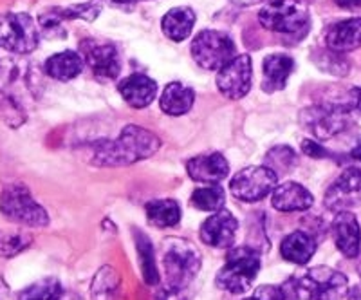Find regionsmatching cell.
I'll return each mask as SVG.
<instances>
[{
  "instance_id": "cell-1",
  "label": "cell",
  "mask_w": 361,
  "mask_h": 300,
  "mask_svg": "<svg viewBox=\"0 0 361 300\" xmlns=\"http://www.w3.org/2000/svg\"><path fill=\"white\" fill-rule=\"evenodd\" d=\"M163 266L164 284L157 300H188L193 280L201 270V251L186 239H164Z\"/></svg>"
},
{
  "instance_id": "cell-2",
  "label": "cell",
  "mask_w": 361,
  "mask_h": 300,
  "mask_svg": "<svg viewBox=\"0 0 361 300\" xmlns=\"http://www.w3.org/2000/svg\"><path fill=\"white\" fill-rule=\"evenodd\" d=\"M161 140L145 127L128 125L114 141L96 145L92 163L96 167H128L154 156L159 150Z\"/></svg>"
},
{
  "instance_id": "cell-3",
  "label": "cell",
  "mask_w": 361,
  "mask_h": 300,
  "mask_svg": "<svg viewBox=\"0 0 361 300\" xmlns=\"http://www.w3.org/2000/svg\"><path fill=\"white\" fill-rule=\"evenodd\" d=\"M260 272V253L253 246H235L226 255L224 266L219 270V289L230 293H244L253 286Z\"/></svg>"
},
{
  "instance_id": "cell-4",
  "label": "cell",
  "mask_w": 361,
  "mask_h": 300,
  "mask_svg": "<svg viewBox=\"0 0 361 300\" xmlns=\"http://www.w3.org/2000/svg\"><path fill=\"white\" fill-rule=\"evenodd\" d=\"M296 293L302 300H341L349 292V280L329 266H316L295 279Z\"/></svg>"
},
{
  "instance_id": "cell-5",
  "label": "cell",
  "mask_w": 361,
  "mask_h": 300,
  "mask_svg": "<svg viewBox=\"0 0 361 300\" xmlns=\"http://www.w3.org/2000/svg\"><path fill=\"white\" fill-rule=\"evenodd\" d=\"M354 105L345 103H320L302 111L300 121L316 140H331L349 127Z\"/></svg>"
},
{
  "instance_id": "cell-6",
  "label": "cell",
  "mask_w": 361,
  "mask_h": 300,
  "mask_svg": "<svg viewBox=\"0 0 361 300\" xmlns=\"http://www.w3.org/2000/svg\"><path fill=\"white\" fill-rule=\"evenodd\" d=\"M259 22L273 33L295 35L309 25V9L302 0H271L260 9Z\"/></svg>"
},
{
  "instance_id": "cell-7",
  "label": "cell",
  "mask_w": 361,
  "mask_h": 300,
  "mask_svg": "<svg viewBox=\"0 0 361 300\" xmlns=\"http://www.w3.org/2000/svg\"><path fill=\"white\" fill-rule=\"evenodd\" d=\"M0 212L11 221H17L27 227H47L49 215L33 199L27 186L8 185L0 193Z\"/></svg>"
},
{
  "instance_id": "cell-8",
  "label": "cell",
  "mask_w": 361,
  "mask_h": 300,
  "mask_svg": "<svg viewBox=\"0 0 361 300\" xmlns=\"http://www.w3.org/2000/svg\"><path fill=\"white\" fill-rule=\"evenodd\" d=\"M192 56L206 71H219L233 60L235 44L230 37L215 29H204L192 42Z\"/></svg>"
},
{
  "instance_id": "cell-9",
  "label": "cell",
  "mask_w": 361,
  "mask_h": 300,
  "mask_svg": "<svg viewBox=\"0 0 361 300\" xmlns=\"http://www.w3.org/2000/svg\"><path fill=\"white\" fill-rule=\"evenodd\" d=\"M0 46L17 54L33 53L38 47L37 22L27 13H6L0 17Z\"/></svg>"
},
{
  "instance_id": "cell-10",
  "label": "cell",
  "mask_w": 361,
  "mask_h": 300,
  "mask_svg": "<svg viewBox=\"0 0 361 300\" xmlns=\"http://www.w3.org/2000/svg\"><path fill=\"white\" fill-rule=\"evenodd\" d=\"M276 183H279L276 172H273L267 164H260V167H247L240 170L231 179L230 188L238 201L257 203L267 198L279 186Z\"/></svg>"
},
{
  "instance_id": "cell-11",
  "label": "cell",
  "mask_w": 361,
  "mask_h": 300,
  "mask_svg": "<svg viewBox=\"0 0 361 300\" xmlns=\"http://www.w3.org/2000/svg\"><path fill=\"white\" fill-rule=\"evenodd\" d=\"M253 82V64L250 54H237L217 73L221 95L230 100H240L250 92Z\"/></svg>"
},
{
  "instance_id": "cell-12",
  "label": "cell",
  "mask_w": 361,
  "mask_h": 300,
  "mask_svg": "<svg viewBox=\"0 0 361 300\" xmlns=\"http://www.w3.org/2000/svg\"><path fill=\"white\" fill-rule=\"evenodd\" d=\"M324 203L333 212H345L361 205V169H347L324 196Z\"/></svg>"
},
{
  "instance_id": "cell-13",
  "label": "cell",
  "mask_w": 361,
  "mask_h": 300,
  "mask_svg": "<svg viewBox=\"0 0 361 300\" xmlns=\"http://www.w3.org/2000/svg\"><path fill=\"white\" fill-rule=\"evenodd\" d=\"M82 58L99 78L114 80L121 73V60L118 49L112 44H99L92 40L82 42Z\"/></svg>"
},
{
  "instance_id": "cell-14",
  "label": "cell",
  "mask_w": 361,
  "mask_h": 300,
  "mask_svg": "<svg viewBox=\"0 0 361 300\" xmlns=\"http://www.w3.org/2000/svg\"><path fill=\"white\" fill-rule=\"evenodd\" d=\"M238 221L233 217L230 210H219L212 217L202 222L199 235L201 241L208 246L214 248H230L233 246L237 237Z\"/></svg>"
},
{
  "instance_id": "cell-15",
  "label": "cell",
  "mask_w": 361,
  "mask_h": 300,
  "mask_svg": "<svg viewBox=\"0 0 361 300\" xmlns=\"http://www.w3.org/2000/svg\"><path fill=\"white\" fill-rule=\"evenodd\" d=\"M331 235H333L336 248L349 259H356L361 248V232L356 215L349 210L336 212V217L331 222Z\"/></svg>"
},
{
  "instance_id": "cell-16",
  "label": "cell",
  "mask_w": 361,
  "mask_h": 300,
  "mask_svg": "<svg viewBox=\"0 0 361 300\" xmlns=\"http://www.w3.org/2000/svg\"><path fill=\"white\" fill-rule=\"evenodd\" d=\"M190 177L193 181L208 183V185H217L222 179L228 177L230 174V164L226 161V157L219 152L212 154H201L188 161L186 164Z\"/></svg>"
},
{
  "instance_id": "cell-17",
  "label": "cell",
  "mask_w": 361,
  "mask_h": 300,
  "mask_svg": "<svg viewBox=\"0 0 361 300\" xmlns=\"http://www.w3.org/2000/svg\"><path fill=\"white\" fill-rule=\"evenodd\" d=\"M118 91L130 107L145 109L156 100L157 83L147 74L135 73L127 76L123 82H119Z\"/></svg>"
},
{
  "instance_id": "cell-18",
  "label": "cell",
  "mask_w": 361,
  "mask_h": 300,
  "mask_svg": "<svg viewBox=\"0 0 361 300\" xmlns=\"http://www.w3.org/2000/svg\"><path fill=\"white\" fill-rule=\"evenodd\" d=\"M273 208L279 212H304L314 203L312 193L304 185L295 181L282 183L273 190Z\"/></svg>"
},
{
  "instance_id": "cell-19",
  "label": "cell",
  "mask_w": 361,
  "mask_h": 300,
  "mask_svg": "<svg viewBox=\"0 0 361 300\" xmlns=\"http://www.w3.org/2000/svg\"><path fill=\"white\" fill-rule=\"evenodd\" d=\"M329 49L336 53H349L361 47V17L347 18L331 25L325 35Z\"/></svg>"
},
{
  "instance_id": "cell-20",
  "label": "cell",
  "mask_w": 361,
  "mask_h": 300,
  "mask_svg": "<svg viewBox=\"0 0 361 300\" xmlns=\"http://www.w3.org/2000/svg\"><path fill=\"white\" fill-rule=\"evenodd\" d=\"M264 82L262 89L266 92L282 91L293 69H295V60L289 54H269L264 58Z\"/></svg>"
},
{
  "instance_id": "cell-21",
  "label": "cell",
  "mask_w": 361,
  "mask_h": 300,
  "mask_svg": "<svg viewBox=\"0 0 361 300\" xmlns=\"http://www.w3.org/2000/svg\"><path fill=\"white\" fill-rule=\"evenodd\" d=\"M195 13L192 8L186 6H177L166 11V15L161 20V29L164 37L170 38L172 42H183L192 35V29L195 25Z\"/></svg>"
},
{
  "instance_id": "cell-22",
  "label": "cell",
  "mask_w": 361,
  "mask_h": 300,
  "mask_svg": "<svg viewBox=\"0 0 361 300\" xmlns=\"http://www.w3.org/2000/svg\"><path fill=\"white\" fill-rule=\"evenodd\" d=\"M280 253L288 263L307 264L316 253V239L307 232H293L286 235L280 246Z\"/></svg>"
},
{
  "instance_id": "cell-23",
  "label": "cell",
  "mask_w": 361,
  "mask_h": 300,
  "mask_svg": "<svg viewBox=\"0 0 361 300\" xmlns=\"http://www.w3.org/2000/svg\"><path fill=\"white\" fill-rule=\"evenodd\" d=\"M44 69L51 78L69 82L83 71V58L82 54L74 53V51H62V53L47 58Z\"/></svg>"
},
{
  "instance_id": "cell-24",
  "label": "cell",
  "mask_w": 361,
  "mask_h": 300,
  "mask_svg": "<svg viewBox=\"0 0 361 300\" xmlns=\"http://www.w3.org/2000/svg\"><path fill=\"white\" fill-rule=\"evenodd\" d=\"M195 102V92L186 87L185 83L172 82L166 85V89L161 95V111L169 116H183L193 107Z\"/></svg>"
},
{
  "instance_id": "cell-25",
  "label": "cell",
  "mask_w": 361,
  "mask_h": 300,
  "mask_svg": "<svg viewBox=\"0 0 361 300\" xmlns=\"http://www.w3.org/2000/svg\"><path fill=\"white\" fill-rule=\"evenodd\" d=\"M147 217L159 228L176 227L180 221V208L173 199H157L147 203Z\"/></svg>"
},
{
  "instance_id": "cell-26",
  "label": "cell",
  "mask_w": 361,
  "mask_h": 300,
  "mask_svg": "<svg viewBox=\"0 0 361 300\" xmlns=\"http://www.w3.org/2000/svg\"><path fill=\"white\" fill-rule=\"evenodd\" d=\"M135 239V248H137V253H140L141 259V272H143V279L148 286H156L159 282V272H157L156 257H154V248L152 241L147 237L141 230H137L134 234Z\"/></svg>"
},
{
  "instance_id": "cell-27",
  "label": "cell",
  "mask_w": 361,
  "mask_h": 300,
  "mask_svg": "<svg viewBox=\"0 0 361 300\" xmlns=\"http://www.w3.org/2000/svg\"><path fill=\"white\" fill-rule=\"evenodd\" d=\"M226 203V193L221 185H208L192 193V205L202 212H219Z\"/></svg>"
},
{
  "instance_id": "cell-28",
  "label": "cell",
  "mask_w": 361,
  "mask_h": 300,
  "mask_svg": "<svg viewBox=\"0 0 361 300\" xmlns=\"http://www.w3.org/2000/svg\"><path fill=\"white\" fill-rule=\"evenodd\" d=\"M63 295V288L60 280L47 277L38 282L31 284L25 289H22L18 300H58Z\"/></svg>"
},
{
  "instance_id": "cell-29",
  "label": "cell",
  "mask_w": 361,
  "mask_h": 300,
  "mask_svg": "<svg viewBox=\"0 0 361 300\" xmlns=\"http://www.w3.org/2000/svg\"><path fill=\"white\" fill-rule=\"evenodd\" d=\"M266 164L276 176H286L298 164V156L288 145H276L266 154Z\"/></svg>"
},
{
  "instance_id": "cell-30",
  "label": "cell",
  "mask_w": 361,
  "mask_h": 300,
  "mask_svg": "<svg viewBox=\"0 0 361 300\" xmlns=\"http://www.w3.org/2000/svg\"><path fill=\"white\" fill-rule=\"evenodd\" d=\"M102 0H89V2H83V4H74L69 8H56L53 9V15L60 22L63 20H74V18H82V20L92 22L98 18V15L102 13Z\"/></svg>"
},
{
  "instance_id": "cell-31",
  "label": "cell",
  "mask_w": 361,
  "mask_h": 300,
  "mask_svg": "<svg viewBox=\"0 0 361 300\" xmlns=\"http://www.w3.org/2000/svg\"><path fill=\"white\" fill-rule=\"evenodd\" d=\"M33 237L22 230H0V257H15L31 244Z\"/></svg>"
},
{
  "instance_id": "cell-32",
  "label": "cell",
  "mask_w": 361,
  "mask_h": 300,
  "mask_svg": "<svg viewBox=\"0 0 361 300\" xmlns=\"http://www.w3.org/2000/svg\"><path fill=\"white\" fill-rule=\"evenodd\" d=\"M314 62L320 69L327 71L331 74H336V76H345L350 69V64L345 60L343 53H336V51L329 49V47L327 51L316 53Z\"/></svg>"
},
{
  "instance_id": "cell-33",
  "label": "cell",
  "mask_w": 361,
  "mask_h": 300,
  "mask_svg": "<svg viewBox=\"0 0 361 300\" xmlns=\"http://www.w3.org/2000/svg\"><path fill=\"white\" fill-rule=\"evenodd\" d=\"M253 296L257 300H286L282 286H260Z\"/></svg>"
},
{
  "instance_id": "cell-34",
  "label": "cell",
  "mask_w": 361,
  "mask_h": 300,
  "mask_svg": "<svg viewBox=\"0 0 361 300\" xmlns=\"http://www.w3.org/2000/svg\"><path fill=\"white\" fill-rule=\"evenodd\" d=\"M302 150H304L307 156H311L312 160H320V157L327 156V150H325L322 145H318L312 140H304L302 141Z\"/></svg>"
},
{
  "instance_id": "cell-35",
  "label": "cell",
  "mask_w": 361,
  "mask_h": 300,
  "mask_svg": "<svg viewBox=\"0 0 361 300\" xmlns=\"http://www.w3.org/2000/svg\"><path fill=\"white\" fill-rule=\"evenodd\" d=\"M336 4L343 9H349V11L361 9V0H336Z\"/></svg>"
},
{
  "instance_id": "cell-36",
  "label": "cell",
  "mask_w": 361,
  "mask_h": 300,
  "mask_svg": "<svg viewBox=\"0 0 361 300\" xmlns=\"http://www.w3.org/2000/svg\"><path fill=\"white\" fill-rule=\"evenodd\" d=\"M350 96H353L354 109L361 114V87H354L353 91H350Z\"/></svg>"
},
{
  "instance_id": "cell-37",
  "label": "cell",
  "mask_w": 361,
  "mask_h": 300,
  "mask_svg": "<svg viewBox=\"0 0 361 300\" xmlns=\"http://www.w3.org/2000/svg\"><path fill=\"white\" fill-rule=\"evenodd\" d=\"M0 300H11V293H9V286L0 277Z\"/></svg>"
},
{
  "instance_id": "cell-38",
  "label": "cell",
  "mask_w": 361,
  "mask_h": 300,
  "mask_svg": "<svg viewBox=\"0 0 361 300\" xmlns=\"http://www.w3.org/2000/svg\"><path fill=\"white\" fill-rule=\"evenodd\" d=\"M231 2L237 6H244V8H247V6L260 4V2H266V0H231Z\"/></svg>"
},
{
  "instance_id": "cell-39",
  "label": "cell",
  "mask_w": 361,
  "mask_h": 300,
  "mask_svg": "<svg viewBox=\"0 0 361 300\" xmlns=\"http://www.w3.org/2000/svg\"><path fill=\"white\" fill-rule=\"evenodd\" d=\"M347 293H349V300H361V288H357V286L350 288Z\"/></svg>"
},
{
  "instance_id": "cell-40",
  "label": "cell",
  "mask_w": 361,
  "mask_h": 300,
  "mask_svg": "<svg viewBox=\"0 0 361 300\" xmlns=\"http://www.w3.org/2000/svg\"><path fill=\"white\" fill-rule=\"evenodd\" d=\"M350 156H353L354 160H360V161H361V143L357 145L356 148H354L353 152H350Z\"/></svg>"
},
{
  "instance_id": "cell-41",
  "label": "cell",
  "mask_w": 361,
  "mask_h": 300,
  "mask_svg": "<svg viewBox=\"0 0 361 300\" xmlns=\"http://www.w3.org/2000/svg\"><path fill=\"white\" fill-rule=\"evenodd\" d=\"M58 300H82V299H80L78 295H73V293H69V295H66V293H63V295L60 296Z\"/></svg>"
},
{
  "instance_id": "cell-42",
  "label": "cell",
  "mask_w": 361,
  "mask_h": 300,
  "mask_svg": "<svg viewBox=\"0 0 361 300\" xmlns=\"http://www.w3.org/2000/svg\"><path fill=\"white\" fill-rule=\"evenodd\" d=\"M114 4H130V2H143V0H111Z\"/></svg>"
},
{
  "instance_id": "cell-43",
  "label": "cell",
  "mask_w": 361,
  "mask_h": 300,
  "mask_svg": "<svg viewBox=\"0 0 361 300\" xmlns=\"http://www.w3.org/2000/svg\"><path fill=\"white\" fill-rule=\"evenodd\" d=\"M244 300H257V299H255V296H251V299H244Z\"/></svg>"
},
{
  "instance_id": "cell-44",
  "label": "cell",
  "mask_w": 361,
  "mask_h": 300,
  "mask_svg": "<svg viewBox=\"0 0 361 300\" xmlns=\"http://www.w3.org/2000/svg\"><path fill=\"white\" fill-rule=\"evenodd\" d=\"M360 275H361V264H360Z\"/></svg>"
}]
</instances>
